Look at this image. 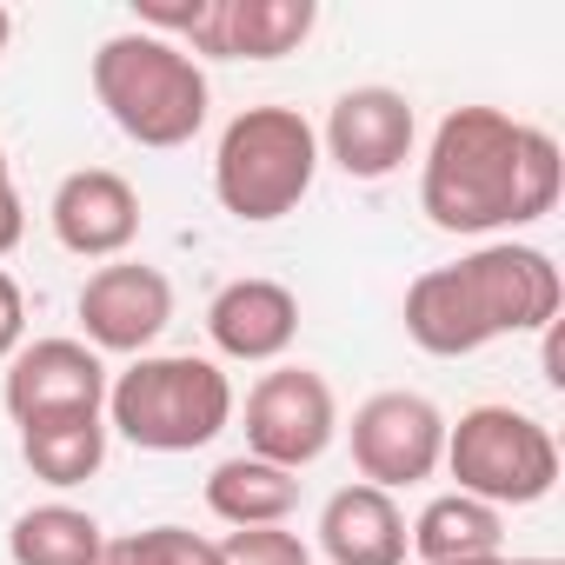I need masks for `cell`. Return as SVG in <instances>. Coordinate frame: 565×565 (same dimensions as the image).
<instances>
[{
    "label": "cell",
    "instance_id": "obj_25",
    "mask_svg": "<svg viewBox=\"0 0 565 565\" xmlns=\"http://www.w3.org/2000/svg\"><path fill=\"white\" fill-rule=\"evenodd\" d=\"M452 565H505V552L499 558H452Z\"/></svg>",
    "mask_w": 565,
    "mask_h": 565
},
{
    "label": "cell",
    "instance_id": "obj_1",
    "mask_svg": "<svg viewBox=\"0 0 565 565\" xmlns=\"http://www.w3.org/2000/svg\"><path fill=\"white\" fill-rule=\"evenodd\" d=\"M565 153L545 127L499 107H452L419 167V213L439 233H505L558 206Z\"/></svg>",
    "mask_w": 565,
    "mask_h": 565
},
{
    "label": "cell",
    "instance_id": "obj_15",
    "mask_svg": "<svg viewBox=\"0 0 565 565\" xmlns=\"http://www.w3.org/2000/svg\"><path fill=\"white\" fill-rule=\"evenodd\" d=\"M206 505L233 532L239 525H287L294 505H300V472L273 466V459H253V452H233V459H220L206 472Z\"/></svg>",
    "mask_w": 565,
    "mask_h": 565
},
{
    "label": "cell",
    "instance_id": "obj_6",
    "mask_svg": "<svg viewBox=\"0 0 565 565\" xmlns=\"http://www.w3.org/2000/svg\"><path fill=\"white\" fill-rule=\"evenodd\" d=\"M466 499L505 512V505H539L558 486V439L545 419L519 406H472L459 426H446V459H439Z\"/></svg>",
    "mask_w": 565,
    "mask_h": 565
},
{
    "label": "cell",
    "instance_id": "obj_7",
    "mask_svg": "<svg viewBox=\"0 0 565 565\" xmlns=\"http://www.w3.org/2000/svg\"><path fill=\"white\" fill-rule=\"evenodd\" d=\"M340 433V399L327 386V373L313 366H273L253 380L246 393V452L273 459V466H313Z\"/></svg>",
    "mask_w": 565,
    "mask_h": 565
},
{
    "label": "cell",
    "instance_id": "obj_20",
    "mask_svg": "<svg viewBox=\"0 0 565 565\" xmlns=\"http://www.w3.org/2000/svg\"><path fill=\"white\" fill-rule=\"evenodd\" d=\"M213 545H220V565H313L307 539L287 532V525H239Z\"/></svg>",
    "mask_w": 565,
    "mask_h": 565
},
{
    "label": "cell",
    "instance_id": "obj_17",
    "mask_svg": "<svg viewBox=\"0 0 565 565\" xmlns=\"http://www.w3.org/2000/svg\"><path fill=\"white\" fill-rule=\"evenodd\" d=\"M100 545H107L100 519L81 512V505H61V499L28 505L14 519V532H8L14 565H100Z\"/></svg>",
    "mask_w": 565,
    "mask_h": 565
},
{
    "label": "cell",
    "instance_id": "obj_18",
    "mask_svg": "<svg viewBox=\"0 0 565 565\" xmlns=\"http://www.w3.org/2000/svg\"><path fill=\"white\" fill-rule=\"evenodd\" d=\"M21 459L34 479L47 486H87L107 466V413L87 419H47V426H21Z\"/></svg>",
    "mask_w": 565,
    "mask_h": 565
},
{
    "label": "cell",
    "instance_id": "obj_8",
    "mask_svg": "<svg viewBox=\"0 0 565 565\" xmlns=\"http://www.w3.org/2000/svg\"><path fill=\"white\" fill-rule=\"evenodd\" d=\"M446 413L426 399V393H373L360 413H353V466L366 486L380 492H399V486H419L439 472L446 459Z\"/></svg>",
    "mask_w": 565,
    "mask_h": 565
},
{
    "label": "cell",
    "instance_id": "obj_24",
    "mask_svg": "<svg viewBox=\"0 0 565 565\" xmlns=\"http://www.w3.org/2000/svg\"><path fill=\"white\" fill-rule=\"evenodd\" d=\"M8 41H14V14L0 8V54H8Z\"/></svg>",
    "mask_w": 565,
    "mask_h": 565
},
{
    "label": "cell",
    "instance_id": "obj_10",
    "mask_svg": "<svg viewBox=\"0 0 565 565\" xmlns=\"http://www.w3.org/2000/svg\"><path fill=\"white\" fill-rule=\"evenodd\" d=\"M74 313H81L94 353H134L140 360L173 320V279L147 259H107L87 273Z\"/></svg>",
    "mask_w": 565,
    "mask_h": 565
},
{
    "label": "cell",
    "instance_id": "obj_13",
    "mask_svg": "<svg viewBox=\"0 0 565 565\" xmlns=\"http://www.w3.org/2000/svg\"><path fill=\"white\" fill-rule=\"evenodd\" d=\"M206 333L226 360L239 366H273V360H287V347L300 340V300L294 287H279V279H226V287L213 294L206 307Z\"/></svg>",
    "mask_w": 565,
    "mask_h": 565
},
{
    "label": "cell",
    "instance_id": "obj_16",
    "mask_svg": "<svg viewBox=\"0 0 565 565\" xmlns=\"http://www.w3.org/2000/svg\"><path fill=\"white\" fill-rule=\"evenodd\" d=\"M406 552H419V565H452V558H499L505 552V512L466 499V492H439L426 499V512L406 525Z\"/></svg>",
    "mask_w": 565,
    "mask_h": 565
},
{
    "label": "cell",
    "instance_id": "obj_11",
    "mask_svg": "<svg viewBox=\"0 0 565 565\" xmlns=\"http://www.w3.org/2000/svg\"><path fill=\"white\" fill-rule=\"evenodd\" d=\"M413 140H419V120H413V100L399 87H347L320 127V147L347 180L399 173L413 160Z\"/></svg>",
    "mask_w": 565,
    "mask_h": 565
},
{
    "label": "cell",
    "instance_id": "obj_26",
    "mask_svg": "<svg viewBox=\"0 0 565 565\" xmlns=\"http://www.w3.org/2000/svg\"><path fill=\"white\" fill-rule=\"evenodd\" d=\"M505 565H558V558H505Z\"/></svg>",
    "mask_w": 565,
    "mask_h": 565
},
{
    "label": "cell",
    "instance_id": "obj_3",
    "mask_svg": "<svg viewBox=\"0 0 565 565\" xmlns=\"http://www.w3.org/2000/svg\"><path fill=\"white\" fill-rule=\"evenodd\" d=\"M94 100L134 147H186L206 127V74L186 47L127 28L94 47Z\"/></svg>",
    "mask_w": 565,
    "mask_h": 565
},
{
    "label": "cell",
    "instance_id": "obj_23",
    "mask_svg": "<svg viewBox=\"0 0 565 565\" xmlns=\"http://www.w3.org/2000/svg\"><path fill=\"white\" fill-rule=\"evenodd\" d=\"M0 193H14V167H8V147H0Z\"/></svg>",
    "mask_w": 565,
    "mask_h": 565
},
{
    "label": "cell",
    "instance_id": "obj_14",
    "mask_svg": "<svg viewBox=\"0 0 565 565\" xmlns=\"http://www.w3.org/2000/svg\"><path fill=\"white\" fill-rule=\"evenodd\" d=\"M320 552L333 565H406V512L380 486H340L320 505Z\"/></svg>",
    "mask_w": 565,
    "mask_h": 565
},
{
    "label": "cell",
    "instance_id": "obj_9",
    "mask_svg": "<svg viewBox=\"0 0 565 565\" xmlns=\"http://www.w3.org/2000/svg\"><path fill=\"white\" fill-rule=\"evenodd\" d=\"M107 360L87 347V340H34L8 360V399L14 426H47V419H87V413H107Z\"/></svg>",
    "mask_w": 565,
    "mask_h": 565
},
{
    "label": "cell",
    "instance_id": "obj_21",
    "mask_svg": "<svg viewBox=\"0 0 565 565\" xmlns=\"http://www.w3.org/2000/svg\"><path fill=\"white\" fill-rule=\"evenodd\" d=\"M21 340H28V300L14 287V273H0V366L21 353Z\"/></svg>",
    "mask_w": 565,
    "mask_h": 565
},
{
    "label": "cell",
    "instance_id": "obj_19",
    "mask_svg": "<svg viewBox=\"0 0 565 565\" xmlns=\"http://www.w3.org/2000/svg\"><path fill=\"white\" fill-rule=\"evenodd\" d=\"M100 565H220V545L186 525H147L100 545Z\"/></svg>",
    "mask_w": 565,
    "mask_h": 565
},
{
    "label": "cell",
    "instance_id": "obj_2",
    "mask_svg": "<svg viewBox=\"0 0 565 565\" xmlns=\"http://www.w3.org/2000/svg\"><path fill=\"white\" fill-rule=\"evenodd\" d=\"M565 279L545 246L492 239L452 266H433L406 287V340L433 360H466L512 333H545L558 320Z\"/></svg>",
    "mask_w": 565,
    "mask_h": 565
},
{
    "label": "cell",
    "instance_id": "obj_22",
    "mask_svg": "<svg viewBox=\"0 0 565 565\" xmlns=\"http://www.w3.org/2000/svg\"><path fill=\"white\" fill-rule=\"evenodd\" d=\"M21 233H28V206H21V193H0V259L21 246Z\"/></svg>",
    "mask_w": 565,
    "mask_h": 565
},
{
    "label": "cell",
    "instance_id": "obj_12",
    "mask_svg": "<svg viewBox=\"0 0 565 565\" xmlns=\"http://www.w3.org/2000/svg\"><path fill=\"white\" fill-rule=\"evenodd\" d=\"M47 220L74 259H120L140 239V193L114 167H81L54 186Z\"/></svg>",
    "mask_w": 565,
    "mask_h": 565
},
{
    "label": "cell",
    "instance_id": "obj_4",
    "mask_svg": "<svg viewBox=\"0 0 565 565\" xmlns=\"http://www.w3.org/2000/svg\"><path fill=\"white\" fill-rule=\"evenodd\" d=\"M233 419V380L200 353H140L107 386V426L140 452H193Z\"/></svg>",
    "mask_w": 565,
    "mask_h": 565
},
{
    "label": "cell",
    "instance_id": "obj_5",
    "mask_svg": "<svg viewBox=\"0 0 565 565\" xmlns=\"http://www.w3.org/2000/svg\"><path fill=\"white\" fill-rule=\"evenodd\" d=\"M320 173V134L300 107H246L213 147V193L233 220H287Z\"/></svg>",
    "mask_w": 565,
    "mask_h": 565
}]
</instances>
